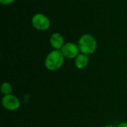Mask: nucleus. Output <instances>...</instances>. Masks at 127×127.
<instances>
[{
    "label": "nucleus",
    "mask_w": 127,
    "mask_h": 127,
    "mask_svg": "<svg viewBox=\"0 0 127 127\" xmlns=\"http://www.w3.org/2000/svg\"><path fill=\"white\" fill-rule=\"evenodd\" d=\"M60 51L65 58L67 59H75L80 54V51L78 45L73 42H67L64 44Z\"/></svg>",
    "instance_id": "nucleus-4"
},
{
    "label": "nucleus",
    "mask_w": 127,
    "mask_h": 127,
    "mask_svg": "<svg viewBox=\"0 0 127 127\" xmlns=\"http://www.w3.org/2000/svg\"><path fill=\"white\" fill-rule=\"evenodd\" d=\"M65 61V57L60 50H54L51 51L45 60V68L51 71L60 69Z\"/></svg>",
    "instance_id": "nucleus-1"
},
{
    "label": "nucleus",
    "mask_w": 127,
    "mask_h": 127,
    "mask_svg": "<svg viewBox=\"0 0 127 127\" xmlns=\"http://www.w3.org/2000/svg\"><path fill=\"white\" fill-rule=\"evenodd\" d=\"M14 1V0H0V3L3 5H8L10 4H12Z\"/></svg>",
    "instance_id": "nucleus-9"
},
{
    "label": "nucleus",
    "mask_w": 127,
    "mask_h": 127,
    "mask_svg": "<svg viewBox=\"0 0 127 127\" xmlns=\"http://www.w3.org/2000/svg\"><path fill=\"white\" fill-rule=\"evenodd\" d=\"M3 107L8 111H16L20 106L19 99L13 95H4L1 100Z\"/></svg>",
    "instance_id": "nucleus-5"
},
{
    "label": "nucleus",
    "mask_w": 127,
    "mask_h": 127,
    "mask_svg": "<svg viewBox=\"0 0 127 127\" xmlns=\"http://www.w3.org/2000/svg\"><path fill=\"white\" fill-rule=\"evenodd\" d=\"M13 91L12 86L9 83H3L1 86V92L4 95H11Z\"/></svg>",
    "instance_id": "nucleus-8"
},
{
    "label": "nucleus",
    "mask_w": 127,
    "mask_h": 127,
    "mask_svg": "<svg viewBox=\"0 0 127 127\" xmlns=\"http://www.w3.org/2000/svg\"><path fill=\"white\" fill-rule=\"evenodd\" d=\"M31 23L33 27L36 30L40 31H44L48 30L51 25V22L48 17L42 13L35 14L32 17Z\"/></svg>",
    "instance_id": "nucleus-3"
},
{
    "label": "nucleus",
    "mask_w": 127,
    "mask_h": 127,
    "mask_svg": "<svg viewBox=\"0 0 127 127\" xmlns=\"http://www.w3.org/2000/svg\"><path fill=\"white\" fill-rule=\"evenodd\" d=\"M117 127H127V122H123V123H121Z\"/></svg>",
    "instance_id": "nucleus-10"
},
{
    "label": "nucleus",
    "mask_w": 127,
    "mask_h": 127,
    "mask_svg": "<svg viewBox=\"0 0 127 127\" xmlns=\"http://www.w3.org/2000/svg\"><path fill=\"white\" fill-rule=\"evenodd\" d=\"M89 57L86 54H80L74 60V64L75 66L79 69H83L86 67H87L89 64Z\"/></svg>",
    "instance_id": "nucleus-7"
},
{
    "label": "nucleus",
    "mask_w": 127,
    "mask_h": 127,
    "mask_svg": "<svg viewBox=\"0 0 127 127\" xmlns=\"http://www.w3.org/2000/svg\"><path fill=\"white\" fill-rule=\"evenodd\" d=\"M50 43L54 50H61L64 45V38L60 33H54L50 37Z\"/></svg>",
    "instance_id": "nucleus-6"
},
{
    "label": "nucleus",
    "mask_w": 127,
    "mask_h": 127,
    "mask_svg": "<svg viewBox=\"0 0 127 127\" xmlns=\"http://www.w3.org/2000/svg\"><path fill=\"white\" fill-rule=\"evenodd\" d=\"M97 41L95 38L89 33L83 34L78 41V47L82 54L90 55L95 53L97 49Z\"/></svg>",
    "instance_id": "nucleus-2"
},
{
    "label": "nucleus",
    "mask_w": 127,
    "mask_h": 127,
    "mask_svg": "<svg viewBox=\"0 0 127 127\" xmlns=\"http://www.w3.org/2000/svg\"><path fill=\"white\" fill-rule=\"evenodd\" d=\"M114 127V126H112V125H107V126H106V127Z\"/></svg>",
    "instance_id": "nucleus-11"
}]
</instances>
